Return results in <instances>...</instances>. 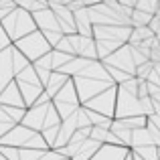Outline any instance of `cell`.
<instances>
[{
  "label": "cell",
  "mask_w": 160,
  "mask_h": 160,
  "mask_svg": "<svg viewBox=\"0 0 160 160\" xmlns=\"http://www.w3.org/2000/svg\"><path fill=\"white\" fill-rule=\"evenodd\" d=\"M152 99H154V102H158V103H160V91H158L156 95H152Z\"/></svg>",
  "instance_id": "cell-2"
},
{
  "label": "cell",
  "mask_w": 160,
  "mask_h": 160,
  "mask_svg": "<svg viewBox=\"0 0 160 160\" xmlns=\"http://www.w3.org/2000/svg\"><path fill=\"white\" fill-rule=\"evenodd\" d=\"M150 20H152V14L142 10H132V16H130V22H134L136 27H148Z\"/></svg>",
  "instance_id": "cell-1"
}]
</instances>
